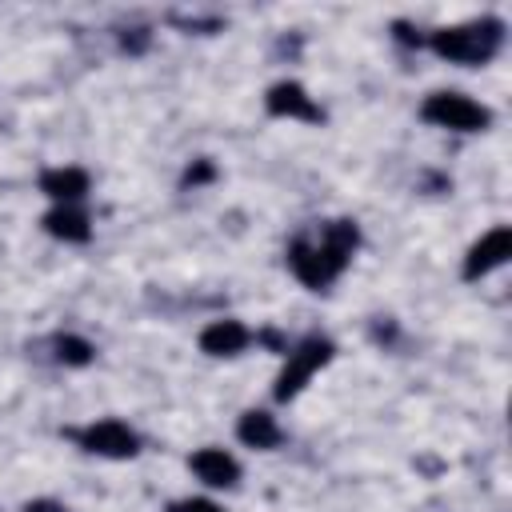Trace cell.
Listing matches in <instances>:
<instances>
[{
    "label": "cell",
    "mask_w": 512,
    "mask_h": 512,
    "mask_svg": "<svg viewBox=\"0 0 512 512\" xmlns=\"http://www.w3.org/2000/svg\"><path fill=\"white\" fill-rule=\"evenodd\" d=\"M264 104H268V112L280 116V120H308V124L324 120V112L316 108V100H312L296 80H280V84H272Z\"/></svg>",
    "instance_id": "7"
},
{
    "label": "cell",
    "mask_w": 512,
    "mask_h": 512,
    "mask_svg": "<svg viewBox=\"0 0 512 512\" xmlns=\"http://www.w3.org/2000/svg\"><path fill=\"white\" fill-rule=\"evenodd\" d=\"M168 512H224L216 500H204V496H188V500H176Z\"/></svg>",
    "instance_id": "14"
},
{
    "label": "cell",
    "mask_w": 512,
    "mask_h": 512,
    "mask_svg": "<svg viewBox=\"0 0 512 512\" xmlns=\"http://www.w3.org/2000/svg\"><path fill=\"white\" fill-rule=\"evenodd\" d=\"M40 192L52 196L56 204H80V200L88 196V172H84V168H72V164L48 168V172L40 176Z\"/></svg>",
    "instance_id": "10"
},
{
    "label": "cell",
    "mask_w": 512,
    "mask_h": 512,
    "mask_svg": "<svg viewBox=\"0 0 512 512\" xmlns=\"http://www.w3.org/2000/svg\"><path fill=\"white\" fill-rule=\"evenodd\" d=\"M24 512H68V508H64L60 500H48V496H44V500H28Z\"/></svg>",
    "instance_id": "15"
},
{
    "label": "cell",
    "mask_w": 512,
    "mask_h": 512,
    "mask_svg": "<svg viewBox=\"0 0 512 512\" xmlns=\"http://www.w3.org/2000/svg\"><path fill=\"white\" fill-rule=\"evenodd\" d=\"M52 348H56V360H60V364H72V368H84V364L92 360V352H96L84 336H72V332L56 336V344H52Z\"/></svg>",
    "instance_id": "13"
},
{
    "label": "cell",
    "mask_w": 512,
    "mask_h": 512,
    "mask_svg": "<svg viewBox=\"0 0 512 512\" xmlns=\"http://www.w3.org/2000/svg\"><path fill=\"white\" fill-rule=\"evenodd\" d=\"M420 116L436 128H448V132H484L492 124V112L464 92H432L420 104Z\"/></svg>",
    "instance_id": "4"
},
{
    "label": "cell",
    "mask_w": 512,
    "mask_h": 512,
    "mask_svg": "<svg viewBox=\"0 0 512 512\" xmlns=\"http://www.w3.org/2000/svg\"><path fill=\"white\" fill-rule=\"evenodd\" d=\"M248 344H252V332L240 320H212L200 332V348L208 356H240Z\"/></svg>",
    "instance_id": "9"
},
{
    "label": "cell",
    "mask_w": 512,
    "mask_h": 512,
    "mask_svg": "<svg viewBox=\"0 0 512 512\" xmlns=\"http://www.w3.org/2000/svg\"><path fill=\"white\" fill-rule=\"evenodd\" d=\"M44 228L56 236V240H68V244H84L92 236V224L88 216L80 212V204H56L48 216H44Z\"/></svg>",
    "instance_id": "12"
},
{
    "label": "cell",
    "mask_w": 512,
    "mask_h": 512,
    "mask_svg": "<svg viewBox=\"0 0 512 512\" xmlns=\"http://www.w3.org/2000/svg\"><path fill=\"white\" fill-rule=\"evenodd\" d=\"M236 436L248 444V448H276L280 440H284V432H280V424H276V416L272 412H264V408H252V412H244L240 416V424H236Z\"/></svg>",
    "instance_id": "11"
},
{
    "label": "cell",
    "mask_w": 512,
    "mask_h": 512,
    "mask_svg": "<svg viewBox=\"0 0 512 512\" xmlns=\"http://www.w3.org/2000/svg\"><path fill=\"white\" fill-rule=\"evenodd\" d=\"M508 256H512V228H508V224H496L492 232H484V236L468 248V256H464V276H468V280L488 276V272L500 268Z\"/></svg>",
    "instance_id": "6"
},
{
    "label": "cell",
    "mask_w": 512,
    "mask_h": 512,
    "mask_svg": "<svg viewBox=\"0 0 512 512\" xmlns=\"http://www.w3.org/2000/svg\"><path fill=\"white\" fill-rule=\"evenodd\" d=\"M288 352V360H284V368H280V376H276V400H292V396H300L304 392V384L332 360V340L328 336H304L296 348H284Z\"/></svg>",
    "instance_id": "3"
},
{
    "label": "cell",
    "mask_w": 512,
    "mask_h": 512,
    "mask_svg": "<svg viewBox=\"0 0 512 512\" xmlns=\"http://www.w3.org/2000/svg\"><path fill=\"white\" fill-rule=\"evenodd\" d=\"M188 464H192L196 480H204L208 488H232V484L240 480V464H236V456L224 452V448H200V452H192Z\"/></svg>",
    "instance_id": "8"
},
{
    "label": "cell",
    "mask_w": 512,
    "mask_h": 512,
    "mask_svg": "<svg viewBox=\"0 0 512 512\" xmlns=\"http://www.w3.org/2000/svg\"><path fill=\"white\" fill-rule=\"evenodd\" d=\"M188 184H204V180H212V164L208 160H200L196 168H188V176H184Z\"/></svg>",
    "instance_id": "16"
},
{
    "label": "cell",
    "mask_w": 512,
    "mask_h": 512,
    "mask_svg": "<svg viewBox=\"0 0 512 512\" xmlns=\"http://www.w3.org/2000/svg\"><path fill=\"white\" fill-rule=\"evenodd\" d=\"M356 244H360V232L352 220H328L320 236H296L288 244V268L300 284L320 292L348 268Z\"/></svg>",
    "instance_id": "1"
},
{
    "label": "cell",
    "mask_w": 512,
    "mask_h": 512,
    "mask_svg": "<svg viewBox=\"0 0 512 512\" xmlns=\"http://www.w3.org/2000/svg\"><path fill=\"white\" fill-rule=\"evenodd\" d=\"M76 440H80V448L84 452H92V456H108V460H128V456H136L140 452V436L124 424V420H92L88 428H80V432H72Z\"/></svg>",
    "instance_id": "5"
},
{
    "label": "cell",
    "mask_w": 512,
    "mask_h": 512,
    "mask_svg": "<svg viewBox=\"0 0 512 512\" xmlns=\"http://www.w3.org/2000/svg\"><path fill=\"white\" fill-rule=\"evenodd\" d=\"M500 40H504L500 20H472V24H460V28L432 32V52L448 64L476 68V64H488L500 52Z\"/></svg>",
    "instance_id": "2"
}]
</instances>
